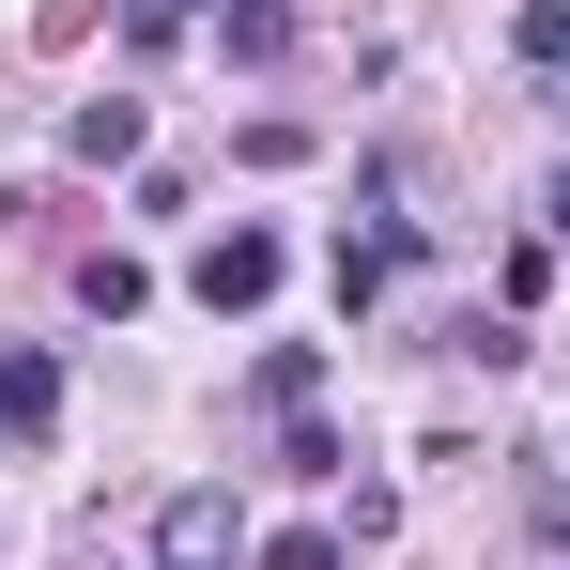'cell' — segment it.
I'll return each instance as SVG.
<instances>
[{
    "label": "cell",
    "instance_id": "obj_1",
    "mask_svg": "<svg viewBox=\"0 0 570 570\" xmlns=\"http://www.w3.org/2000/svg\"><path fill=\"white\" fill-rule=\"evenodd\" d=\"M293 278V247H278V232H263V216H232V232H216V247H200V263H186V293H200V308H216V324H247V308H263V293H278Z\"/></svg>",
    "mask_w": 570,
    "mask_h": 570
},
{
    "label": "cell",
    "instance_id": "obj_2",
    "mask_svg": "<svg viewBox=\"0 0 570 570\" xmlns=\"http://www.w3.org/2000/svg\"><path fill=\"white\" fill-rule=\"evenodd\" d=\"M155 556H170V570H232V556H247V509L200 478V493H170V509H155Z\"/></svg>",
    "mask_w": 570,
    "mask_h": 570
},
{
    "label": "cell",
    "instance_id": "obj_3",
    "mask_svg": "<svg viewBox=\"0 0 570 570\" xmlns=\"http://www.w3.org/2000/svg\"><path fill=\"white\" fill-rule=\"evenodd\" d=\"M0 432H16V448L62 432V355H47V340H0Z\"/></svg>",
    "mask_w": 570,
    "mask_h": 570
},
{
    "label": "cell",
    "instance_id": "obj_4",
    "mask_svg": "<svg viewBox=\"0 0 570 570\" xmlns=\"http://www.w3.org/2000/svg\"><path fill=\"white\" fill-rule=\"evenodd\" d=\"M216 62L278 78V62H293V16H278V0H216Z\"/></svg>",
    "mask_w": 570,
    "mask_h": 570
},
{
    "label": "cell",
    "instance_id": "obj_5",
    "mask_svg": "<svg viewBox=\"0 0 570 570\" xmlns=\"http://www.w3.org/2000/svg\"><path fill=\"white\" fill-rule=\"evenodd\" d=\"M78 308H94V324H139V308H155V278H139L124 247H94V263H78Z\"/></svg>",
    "mask_w": 570,
    "mask_h": 570
},
{
    "label": "cell",
    "instance_id": "obj_6",
    "mask_svg": "<svg viewBox=\"0 0 570 570\" xmlns=\"http://www.w3.org/2000/svg\"><path fill=\"white\" fill-rule=\"evenodd\" d=\"M62 139H78L94 170H124V155H139V94H94V108H78V124H62Z\"/></svg>",
    "mask_w": 570,
    "mask_h": 570
},
{
    "label": "cell",
    "instance_id": "obj_7",
    "mask_svg": "<svg viewBox=\"0 0 570 570\" xmlns=\"http://www.w3.org/2000/svg\"><path fill=\"white\" fill-rule=\"evenodd\" d=\"M247 570H355L340 524H278V540H247Z\"/></svg>",
    "mask_w": 570,
    "mask_h": 570
},
{
    "label": "cell",
    "instance_id": "obj_8",
    "mask_svg": "<svg viewBox=\"0 0 570 570\" xmlns=\"http://www.w3.org/2000/svg\"><path fill=\"white\" fill-rule=\"evenodd\" d=\"M509 62H540V78H570V0H524V16H509Z\"/></svg>",
    "mask_w": 570,
    "mask_h": 570
},
{
    "label": "cell",
    "instance_id": "obj_9",
    "mask_svg": "<svg viewBox=\"0 0 570 570\" xmlns=\"http://www.w3.org/2000/svg\"><path fill=\"white\" fill-rule=\"evenodd\" d=\"M308 385H324V355H308V340H278V355H263V401H278V416H308Z\"/></svg>",
    "mask_w": 570,
    "mask_h": 570
},
{
    "label": "cell",
    "instance_id": "obj_10",
    "mask_svg": "<svg viewBox=\"0 0 570 570\" xmlns=\"http://www.w3.org/2000/svg\"><path fill=\"white\" fill-rule=\"evenodd\" d=\"M540 216H556V232H570V170H556V186H540Z\"/></svg>",
    "mask_w": 570,
    "mask_h": 570
},
{
    "label": "cell",
    "instance_id": "obj_11",
    "mask_svg": "<svg viewBox=\"0 0 570 570\" xmlns=\"http://www.w3.org/2000/svg\"><path fill=\"white\" fill-rule=\"evenodd\" d=\"M186 16H216V0H186Z\"/></svg>",
    "mask_w": 570,
    "mask_h": 570
}]
</instances>
